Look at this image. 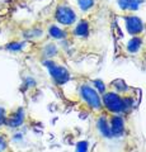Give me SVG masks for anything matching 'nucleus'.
<instances>
[{"label":"nucleus","instance_id":"6ab92c4d","mask_svg":"<svg viewBox=\"0 0 146 152\" xmlns=\"http://www.w3.org/2000/svg\"><path fill=\"white\" fill-rule=\"evenodd\" d=\"M5 121H7V110L3 107H0V127L5 126Z\"/></svg>","mask_w":146,"mask_h":152},{"label":"nucleus","instance_id":"f257e3e1","mask_svg":"<svg viewBox=\"0 0 146 152\" xmlns=\"http://www.w3.org/2000/svg\"><path fill=\"white\" fill-rule=\"evenodd\" d=\"M101 96L104 110L109 112L111 114H126L123 95L111 90V91H106L104 94H102Z\"/></svg>","mask_w":146,"mask_h":152},{"label":"nucleus","instance_id":"f3484780","mask_svg":"<svg viewBox=\"0 0 146 152\" xmlns=\"http://www.w3.org/2000/svg\"><path fill=\"white\" fill-rule=\"evenodd\" d=\"M5 48L12 52H19L24 48V42H10V43L7 45Z\"/></svg>","mask_w":146,"mask_h":152},{"label":"nucleus","instance_id":"aec40b11","mask_svg":"<svg viewBox=\"0 0 146 152\" xmlns=\"http://www.w3.org/2000/svg\"><path fill=\"white\" fill-rule=\"evenodd\" d=\"M8 150V142L4 136H0V152H5Z\"/></svg>","mask_w":146,"mask_h":152},{"label":"nucleus","instance_id":"7ed1b4c3","mask_svg":"<svg viewBox=\"0 0 146 152\" xmlns=\"http://www.w3.org/2000/svg\"><path fill=\"white\" fill-rule=\"evenodd\" d=\"M42 64H43L45 67L48 70V72L51 75V79L54 80V83L56 85L62 86V85L67 84L70 81L71 74H70V71L65 67V66L60 65V64H56L54 60H50V58L45 60Z\"/></svg>","mask_w":146,"mask_h":152},{"label":"nucleus","instance_id":"6e6552de","mask_svg":"<svg viewBox=\"0 0 146 152\" xmlns=\"http://www.w3.org/2000/svg\"><path fill=\"white\" fill-rule=\"evenodd\" d=\"M73 34L80 38V39H85L90 36V23L87 19H80L79 22H76L74 24V29H73Z\"/></svg>","mask_w":146,"mask_h":152},{"label":"nucleus","instance_id":"4468645a","mask_svg":"<svg viewBox=\"0 0 146 152\" xmlns=\"http://www.w3.org/2000/svg\"><path fill=\"white\" fill-rule=\"evenodd\" d=\"M112 85H113V88H114L113 91L118 93L121 95H126L127 93H128V90H130V86H127V84L125 81H122V80H116Z\"/></svg>","mask_w":146,"mask_h":152},{"label":"nucleus","instance_id":"f8f14e48","mask_svg":"<svg viewBox=\"0 0 146 152\" xmlns=\"http://www.w3.org/2000/svg\"><path fill=\"white\" fill-rule=\"evenodd\" d=\"M48 36L56 41H64L66 38V32L57 24H51L48 27Z\"/></svg>","mask_w":146,"mask_h":152},{"label":"nucleus","instance_id":"ddd939ff","mask_svg":"<svg viewBox=\"0 0 146 152\" xmlns=\"http://www.w3.org/2000/svg\"><path fill=\"white\" fill-rule=\"evenodd\" d=\"M57 46H55L54 43H48V45H46L43 47V50H42V55L45 56V58H50V60H52V57H55L56 55H57Z\"/></svg>","mask_w":146,"mask_h":152},{"label":"nucleus","instance_id":"0eeeda50","mask_svg":"<svg viewBox=\"0 0 146 152\" xmlns=\"http://www.w3.org/2000/svg\"><path fill=\"white\" fill-rule=\"evenodd\" d=\"M26 119V112L23 108H18L15 109L13 113H10L9 115H7V121H5V126L9 128H18L21 127Z\"/></svg>","mask_w":146,"mask_h":152},{"label":"nucleus","instance_id":"1a4fd4ad","mask_svg":"<svg viewBox=\"0 0 146 152\" xmlns=\"http://www.w3.org/2000/svg\"><path fill=\"white\" fill-rule=\"evenodd\" d=\"M117 4L122 12L132 13L140 10L141 7L145 4V0H117Z\"/></svg>","mask_w":146,"mask_h":152},{"label":"nucleus","instance_id":"2eb2a0df","mask_svg":"<svg viewBox=\"0 0 146 152\" xmlns=\"http://www.w3.org/2000/svg\"><path fill=\"white\" fill-rule=\"evenodd\" d=\"M78 4H79L80 10L83 12H89L95 7V1L94 0H78Z\"/></svg>","mask_w":146,"mask_h":152},{"label":"nucleus","instance_id":"9b49d317","mask_svg":"<svg viewBox=\"0 0 146 152\" xmlns=\"http://www.w3.org/2000/svg\"><path fill=\"white\" fill-rule=\"evenodd\" d=\"M144 46V39L141 36H135L132 38H130V41L126 43V50L130 53H139L142 50Z\"/></svg>","mask_w":146,"mask_h":152},{"label":"nucleus","instance_id":"423d86ee","mask_svg":"<svg viewBox=\"0 0 146 152\" xmlns=\"http://www.w3.org/2000/svg\"><path fill=\"white\" fill-rule=\"evenodd\" d=\"M109 122V128L113 138L122 137L126 133V121L123 118V114H111L108 117Z\"/></svg>","mask_w":146,"mask_h":152},{"label":"nucleus","instance_id":"412c9836","mask_svg":"<svg viewBox=\"0 0 146 152\" xmlns=\"http://www.w3.org/2000/svg\"><path fill=\"white\" fill-rule=\"evenodd\" d=\"M26 85H27V88H33L36 85V81L32 77H27L26 79Z\"/></svg>","mask_w":146,"mask_h":152},{"label":"nucleus","instance_id":"f03ea898","mask_svg":"<svg viewBox=\"0 0 146 152\" xmlns=\"http://www.w3.org/2000/svg\"><path fill=\"white\" fill-rule=\"evenodd\" d=\"M79 95H80V99L85 103V105H88L92 110H95V112L103 110L102 96L92 85L81 84L79 86Z\"/></svg>","mask_w":146,"mask_h":152},{"label":"nucleus","instance_id":"9d476101","mask_svg":"<svg viewBox=\"0 0 146 152\" xmlns=\"http://www.w3.org/2000/svg\"><path fill=\"white\" fill-rule=\"evenodd\" d=\"M95 124H97L98 132H99L104 138H108V140L113 138L112 133H111V128H109V122H108V117L106 114H101V115L97 118Z\"/></svg>","mask_w":146,"mask_h":152},{"label":"nucleus","instance_id":"a211bd4d","mask_svg":"<svg viewBox=\"0 0 146 152\" xmlns=\"http://www.w3.org/2000/svg\"><path fill=\"white\" fill-rule=\"evenodd\" d=\"M75 152H89V142L88 141H79L75 147Z\"/></svg>","mask_w":146,"mask_h":152},{"label":"nucleus","instance_id":"20e7f679","mask_svg":"<svg viewBox=\"0 0 146 152\" xmlns=\"http://www.w3.org/2000/svg\"><path fill=\"white\" fill-rule=\"evenodd\" d=\"M54 18L59 24L65 27H71L76 23V13L74 12L71 7L66 5V4H60L56 7Z\"/></svg>","mask_w":146,"mask_h":152},{"label":"nucleus","instance_id":"dca6fc26","mask_svg":"<svg viewBox=\"0 0 146 152\" xmlns=\"http://www.w3.org/2000/svg\"><path fill=\"white\" fill-rule=\"evenodd\" d=\"M92 86L101 95L107 91V85L103 83V80H101V79H94L92 81Z\"/></svg>","mask_w":146,"mask_h":152},{"label":"nucleus","instance_id":"39448f33","mask_svg":"<svg viewBox=\"0 0 146 152\" xmlns=\"http://www.w3.org/2000/svg\"><path fill=\"white\" fill-rule=\"evenodd\" d=\"M125 27L127 33L132 37L141 36L145 31V23L142 22V19L134 14L125 15Z\"/></svg>","mask_w":146,"mask_h":152}]
</instances>
